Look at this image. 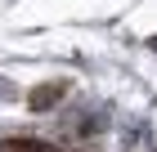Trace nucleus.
<instances>
[{
    "label": "nucleus",
    "mask_w": 157,
    "mask_h": 152,
    "mask_svg": "<svg viewBox=\"0 0 157 152\" xmlns=\"http://www.w3.org/2000/svg\"><path fill=\"white\" fill-rule=\"evenodd\" d=\"M148 49H153V54H157V36H153V40H148Z\"/></svg>",
    "instance_id": "2"
},
{
    "label": "nucleus",
    "mask_w": 157,
    "mask_h": 152,
    "mask_svg": "<svg viewBox=\"0 0 157 152\" xmlns=\"http://www.w3.org/2000/svg\"><path fill=\"white\" fill-rule=\"evenodd\" d=\"M63 94H67V81H45V85H36V90L27 94V107L32 112H49Z\"/></svg>",
    "instance_id": "1"
}]
</instances>
